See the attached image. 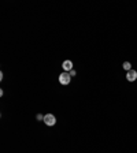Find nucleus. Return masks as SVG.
Masks as SVG:
<instances>
[{
	"instance_id": "obj_1",
	"label": "nucleus",
	"mask_w": 137,
	"mask_h": 153,
	"mask_svg": "<svg viewBox=\"0 0 137 153\" xmlns=\"http://www.w3.org/2000/svg\"><path fill=\"white\" fill-rule=\"evenodd\" d=\"M71 81V75L69 73H62L61 75H59V82L62 83V85H69Z\"/></svg>"
},
{
	"instance_id": "obj_3",
	"label": "nucleus",
	"mask_w": 137,
	"mask_h": 153,
	"mask_svg": "<svg viewBox=\"0 0 137 153\" xmlns=\"http://www.w3.org/2000/svg\"><path fill=\"white\" fill-rule=\"evenodd\" d=\"M126 79H128L129 82H133V81H136L137 79V71H134V70L128 71V73H126Z\"/></svg>"
},
{
	"instance_id": "obj_2",
	"label": "nucleus",
	"mask_w": 137,
	"mask_h": 153,
	"mask_svg": "<svg viewBox=\"0 0 137 153\" xmlns=\"http://www.w3.org/2000/svg\"><path fill=\"white\" fill-rule=\"evenodd\" d=\"M44 122L47 126H54L56 123V118H55L52 114H48V115H44Z\"/></svg>"
},
{
	"instance_id": "obj_7",
	"label": "nucleus",
	"mask_w": 137,
	"mask_h": 153,
	"mask_svg": "<svg viewBox=\"0 0 137 153\" xmlns=\"http://www.w3.org/2000/svg\"><path fill=\"white\" fill-rule=\"evenodd\" d=\"M69 74H70L71 76H74V75H76V70H71V71H70V73H69Z\"/></svg>"
},
{
	"instance_id": "obj_6",
	"label": "nucleus",
	"mask_w": 137,
	"mask_h": 153,
	"mask_svg": "<svg viewBox=\"0 0 137 153\" xmlns=\"http://www.w3.org/2000/svg\"><path fill=\"white\" fill-rule=\"evenodd\" d=\"M37 120H44V116H43L41 114H38L37 115Z\"/></svg>"
},
{
	"instance_id": "obj_4",
	"label": "nucleus",
	"mask_w": 137,
	"mask_h": 153,
	"mask_svg": "<svg viewBox=\"0 0 137 153\" xmlns=\"http://www.w3.org/2000/svg\"><path fill=\"white\" fill-rule=\"evenodd\" d=\"M62 67H63L64 71H69V73H70V71L73 70V62L71 60H64L63 63H62Z\"/></svg>"
},
{
	"instance_id": "obj_5",
	"label": "nucleus",
	"mask_w": 137,
	"mask_h": 153,
	"mask_svg": "<svg viewBox=\"0 0 137 153\" xmlns=\"http://www.w3.org/2000/svg\"><path fill=\"white\" fill-rule=\"evenodd\" d=\"M124 68L126 71H130L132 70V64L129 63V62H125V63H124Z\"/></svg>"
}]
</instances>
